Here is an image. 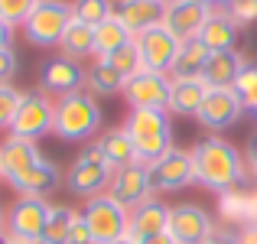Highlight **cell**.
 Returning <instances> with one entry per match:
<instances>
[{
    "mask_svg": "<svg viewBox=\"0 0 257 244\" xmlns=\"http://www.w3.org/2000/svg\"><path fill=\"white\" fill-rule=\"evenodd\" d=\"M192 163H195V182L215 195L238 192L247 182L244 153L218 134H212V137L199 140L192 147Z\"/></svg>",
    "mask_w": 257,
    "mask_h": 244,
    "instance_id": "obj_1",
    "label": "cell"
},
{
    "mask_svg": "<svg viewBox=\"0 0 257 244\" xmlns=\"http://www.w3.org/2000/svg\"><path fill=\"white\" fill-rule=\"evenodd\" d=\"M101 104L91 91H72L65 98H56V117H52V137L65 140V144H85V140L98 137L101 131Z\"/></svg>",
    "mask_w": 257,
    "mask_h": 244,
    "instance_id": "obj_2",
    "label": "cell"
},
{
    "mask_svg": "<svg viewBox=\"0 0 257 244\" xmlns=\"http://www.w3.org/2000/svg\"><path fill=\"white\" fill-rule=\"evenodd\" d=\"M124 131L134 144L140 163H157L163 153L173 150V114L170 111H150V107H131L124 120Z\"/></svg>",
    "mask_w": 257,
    "mask_h": 244,
    "instance_id": "obj_3",
    "label": "cell"
},
{
    "mask_svg": "<svg viewBox=\"0 0 257 244\" xmlns=\"http://www.w3.org/2000/svg\"><path fill=\"white\" fill-rule=\"evenodd\" d=\"M111 176H114V166L104 160L101 147L91 140V144H85V150L78 153L75 163L69 166V173H65V189L78 199H91V195L107 192Z\"/></svg>",
    "mask_w": 257,
    "mask_h": 244,
    "instance_id": "obj_4",
    "label": "cell"
},
{
    "mask_svg": "<svg viewBox=\"0 0 257 244\" xmlns=\"http://www.w3.org/2000/svg\"><path fill=\"white\" fill-rule=\"evenodd\" d=\"M82 215H85L88 228H91V234H94V244H107V241L127 238V228H131V212H127L120 202H114L107 192L85 199Z\"/></svg>",
    "mask_w": 257,
    "mask_h": 244,
    "instance_id": "obj_5",
    "label": "cell"
},
{
    "mask_svg": "<svg viewBox=\"0 0 257 244\" xmlns=\"http://www.w3.org/2000/svg\"><path fill=\"white\" fill-rule=\"evenodd\" d=\"M52 117H56V101L46 91L33 88V91H23V101H20V111L10 124V137L20 140H43L52 134Z\"/></svg>",
    "mask_w": 257,
    "mask_h": 244,
    "instance_id": "obj_6",
    "label": "cell"
},
{
    "mask_svg": "<svg viewBox=\"0 0 257 244\" xmlns=\"http://www.w3.org/2000/svg\"><path fill=\"white\" fill-rule=\"evenodd\" d=\"M72 17H75V10H72L69 0H39V7L33 10V17L23 26V36L33 46H43V49L46 46H59Z\"/></svg>",
    "mask_w": 257,
    "mask_h": 244,
    "instance_id": "obj_7",
    "label": "cell"
},
{
    "mask_svg": "<svg viewBox=\"0 0 257 244\" xmlns=\"http://www.w3.org/2000/svg\"><path fill=\"white\" fill-rule=\"evenodd\" d=\"M49 202L43 195H20L10 208H7V225L4 234L13 241H26V244H39L43 238L46 218H49Z\"/></svg>",
    "mask_w": 257,
    "mask_h": 244,
    "instance_id": "obj_8",
    "label": "cell"
},
{
    "mask_svg": "<svg viewBox=\"0 0 257 244\" xmlns=\"http://www.w3.org/2000/svg\"><path fill=\"white\" fill-rule=\"evenodd\" d=\"M124 101L127 107H150V111H170V94H173V78L160 72L140 69L137 75L124 81Z\"/></svg>",
    "mask_w": 257,
    "mask_h": 244,
    "instance_id": "obj_9",
    "label": "cell"
},
{
    "mask_svg": "<svg viewBox=\"0 0 257 244\" xmlns=\"http://www.w3.org/2000/svg\"><path fill=\"white\" fill-rule=\"evenodd\" d=\"M134 43H137V52H140V65H144L147 72H160V75H170L176 56H179V49H182V43L163 23L150 26L147 33H140Z\"/></svg>",
    "mask_w": 257,
    "mask_h": 244,
    "instance_id": "obj_10",
    "label": "cell"
},
{
    "mask_svg": "<svg viewBox=\"0 0 257 244\" xmlns=\"http://www.w3.org/2000/svg\"><path fill=\"white\" fill-rule=\"evenodd\" d=\"M107 195L114 202L134 212L137 205H144L147 199H153V186H150V166L147 163H127V166L114 169L111 176V186H107Z\"/></svg>",
    "mask_w": 257,
    "mask_h": 244,
    "instance_id": "obj_11",
    "label": "cell"
},
{
    "mask_svg": "<svg viewBox=\"0 0 257 244\" xmlns=\"http://www.w3.org/2000/svg\"><path fill=\"white\" fill-rule=\"evenodd\" d=\"M195 182V163L192 150H179L173 147L170 153H163L157 163H150V186L153 192H179V189Z\"/></svg>",
    "mask_w": 257,
    "mask_h": 244,
    "instance_id": "obj_12",
    "label": "cell"
},
{
    "mask_svg": "<svg viewBox=\"0 0 257 244\" xmlns=\"http://www.w3.org/2000/svg\"><path fill=\"white\" fill-rule=\"evenodd\" d=\"M244 111L247 107H244V101L234 94V88H212V91L205 94V101H202L195 120H199L205 131L221 134V131H228V127L238 124Z\"/></svg>",
    "mask_w": 257,
    "mask_h": 244,
    "instance_id": "obj_13",
    "label": "cell"
},
{
    "mask_svg": "<svg viewBox=\"0 0 257 244\" xmlns=\"http://www.w3.org/2000/svg\"><path fill=\"white\" fill-rule=\"evenodd\" d=\"M208 13H212V7H205L202 0H166L160 23H163L179 43H189V39H199Z\"/></svg>",
    "mask_w": 257,
    "mask_h": 244,
    "instance_id": "obj_14",
    "label": "cell"
},
{
    "mask_svg": "<svg viewBox=\"0 0 257 244\" xmlns=\"http://www.w3.org/2000/svg\"><path fill=\"white\" fill-rule=\"evenodd\" d=\"M85 88V69L82 62H72L65 56H49L39 69V91H46L49 98H65L72 91Z\"/></svg>",
    "mask_w": 257,
    "mask_h": 244,
    "instance_id": "obj_15",
    "label": "cell"
},
{
    "mask_svg": "<svg viewBox=\"0 0 257 244\" xmlns=\"http://www.w3.org/2000/svg\"><path fill=\"white\" fill-rule=\"evenodd\" d=\"M215 231V218L195 202H182L170 208V234L176 244H202Z\"/></svg>",
    "mask_w": 257,
    "mask_h": 244,
    "instance_id": "obj_16",
    "label": "cell"
},
{
    "mask_svg": "<svg viewBox=\"0 0 257 244\" xmlns=\"http://www.w3.org/2000/svg\"><path fill=\"white\" fill-rule=\"evenodd\" d=\"M170 231V205L160 202L157 195L147 199L144 205H137L131 212V228H127V238L134 244H144L157 234H166Z\"/></svg>",
    "mask_w": 257,
    "mask_h": 244,
    "instance_id": "obj_17",
    "label": "cell"
},
{
    "mask_svg": "<svg viewBox=\"0 0 257 244\" xmlns=\"http://www.w3.org/2000/svg\"><path fill=\"white\" fill-rule=\"evenodd\" d=\"M39 160H43V150H39L36 140L7 137L4 144H0V176H4V182L20 179V176Z\"/></svg>",
    "mask_w": 257,
    "mask_h": 244,
    "instance_id": "obj_18",
    "label": "cell"
},
{
    "mask_svg": "<svg viewBox=\"0 0 257 244\" xmlns=\"http://www.w3.org/2000/svg\"><path fill=\"white\" fill-rule=\"evenodd\" d=\"M114 17L127 26L134 39L147 33L150 26H160L163 20V4L160 0H114Z\"/></svg>",
    "mask_w": 257,
    "mask_h": 244,
    "instance_id": "obj_19",
    "label": "cell"
},
{
    "mask_svg": "<svg viewBox=\"0 0 257 244\" xmlns=\"http://www.w3.org/2000/svg\"><path fill=\"white\" fill-rule=\"evenodd\" d=\"M62 182V176H59V166L52 160H39V163H33L30 169H26L20 179H13L10 186L17 189L20 195H43L46 199V192H56V186Z\"/></svg>",
    "mask_w": 257,
    "mask_h": 244,
    "instance_id": "obj_20",
    "label": "cell"
},
{
    "mask_svg": "<svg viewBox=\"0 0 257 244\" xmlns=\"http://www.w3.org/2000/svg\"><path fill=\"white\" fill-rule=\"evenodd\" d=\"M238 30L241 26L234 23L231 17H228L221 7H215L212 13H208L205 26H202L199 39L208 46L212 52H225V49H234V43H238Z\"/></svg>",
    "mask_w": 257,
    "mask_h": 244,
    "instance_id": "obj_21",
    "label": "cell"
},
{
    "mask_svg": "<svg viewBox=\"0 0 257 244\" xmlns=\"http://www.w3.org/2000/svg\"><path fill=\"white\" fill-rule=\"evenodd\" d=\"M244 62H247V59L241 56L238 49L212 52V56H208L205 72H202V81H205L208 88H231L234 78H238V72L244 69Z\"/></svg>",
    "mask_w": 257,
    "mask_h": 244,
    "instance_id": "obj_22",
    "label": "cell"
},
{
    "mask_svg": "<svg viewBox=\"0 0 257 244\" xmlns=\"http://www.w3.org/2000/svg\"><path fill=\"white\" fill-rule=\"evenodd\" d=\"M59 56L72 59V62H85V59L94 56V26L82 23V20L72 17V23L65 26L62 39H59Z\"/></svg>",
    "mask_w": 257,
    "mask_h": 244,
    "instance_id": "obj_23",
    "label": "cell"
},
{
    "mask_svg": "<svg viewBox=\"0 0 257 244\" xmlns=\"http://www.w3.org/2000/svg\"><path fill=\"white\" fill-rule=\"evenodd\" d=\"M212 91V88L205 85L202 78H176L173 81V94H170V114H199L202 101H205V94Z\"/></svg>",
    "mask_w": 257,
    "mask_h": 244,
    "instance_id": "obj_24",
    "label": "cell"
},
{
    "mask_svg": "<svg viewBox=\"0 0 257 244\" xmlns=\"http://www.w3.org/2000/svg\"><path fill=\"white\" fill-rule=\"evenodd\" d=\"M208 56H212V49H208L202 39H189V43H182L179 56H176L173 69H170V78H202V72H205L208 65Z\"/></svg>",
    "mask_w": 257,
    "mask_h": 244,
    "instance_id": "obj_25",
    "label": "cell"
},
{
    "mask_svg": "<svg viewBox=\"0 0 257 244\" xmlns=\"http://www.w3.org/2000/svg\"><path fill=\"white\" fill-rule=\"evenodd\" d=\"M124 75L104 59H94L85 69V91H91L94 98H107V94H120L124 91Z\"/></svg>",
    "mask_w": 257,
    "mask_h": 244,
    "instance_id": "obj_26",
    "label": "cell"
},
{
    "mask_svg": "<svg viewBox=\"0 0 257 244\" xmlns=\"http://www.w3.org/2000/svg\"><path fill=\"white\" fill-rule=\"evenodd\" d=\"M127 43H134V36L127 33V26L117 17H107L101 26H94V59H107L111 52H117Z\"/></svg>",
    "mask_w": 257,
    "mask_h": 244,
    "instance_id": "obj_27",
    "label": "cell"
},
{
    "mask_svg": "<svg viewBox=\"0 0 257 244\" xmlns=\"http://www.w3.org/2000/svg\"><path fill=\"white\" fill-rule=\"evenodd\" d=\"M94 144L101 147V153H104V160L111 163L114 169L127 166V163H137V153H134V144L131 137H127L124 127H117V131H104Z\"/></svg>",
    "mask_w": 257,
    "mask_h": 244,
    "instance_id": "obj_28",
    "label": "cell"
},
{
    "mask_svg": "<svg viewBox=\"0 0 257 244\" xmlns=\"http://www.w3.org/2000/svg\"><path fill=\"white\" fill-rule=\"evenodd\" d=\"M72 221H75V208H69V205H52L39 244H69Z\"/></svg>",
    "mask_w": 257,
    "mask_h": 244,
    "instance_id": "obj_29",
    "label": "cell"
},
{
    "mask_svg": "<svg viewBox=\"0 0 257 244\" xmlns=\"http://www.w3.org/2000/svg\"><path fill=\"white\" fill-rule=\"evenodd\" d=\"M72 10H75V20L88 26H101L107 17H114V0H75Z\"/></svg>",
    "mask_w": 257,
    "mask_h": 244,
    "instance_id": "obj_30",
    "label": "cell"
},
{
    "mask_svg": "<svg viewBox=\"0 0 257 244\" xmlns=\"http://www.w3.org/2000/svg\"><path fill=\"white\" fill-rule=\"evenodd\" d=\"M39 7V0H0V23L7 26H26V20L33 17V10Z\"/></svg>",
    "mask_w": 257,
    "mask_h": 244,
    "instance_id": "obj_31",
    "label": "cell"
},
{
    "mask_svg": "<svg viewBox=\"0 0 257 244\" xmlns=\"http://www.w3.org/2000/svg\"><path fill=\"white\" fill-rule=\"evenodd\" d=\"M234 94L244 101V107H254L257 104V62H244V69L238 72L234 78Z\"/></svg>",
    "mask_w": 257,
    "mask_h": 244,
    "instance_id": "obj_32",
    "label": "cell"
},
{
    "mask_svg": "<svg viewBox=\"0 0 257 244\" xmlns=\"http://www.w3.org/2000/svg\"><path fill=\"white\" fill-rule=\"evenodd\" d=\"M104 62H111L114 69L120 72L124 78H131V75H137L144 65H140V52H137V43H127V46H120L117 52H111V56L104 59Z\"/></svg>",
    "mask_w": 257,
    "mask_h": 244,
    "instance_id": "obj_33",
    "label": "cell"
},
{
    "mask_svg": "<svg viewBox=\"0 0 257 244\" xmlns=\"http://www.w3.org/2000/svg\"><path fill=\"white\" fill-rule=\"evenodd\" d=\"M20 101H23V91L13 88V81L10 85H0V131H10L13 117L20 111Z\"/></svg>",
    "mask_w": 257,
    "mask_h": 244,
    "instance_id": "obj_34",
    "label": "cell"
},
{
    "mask_svg": "<svg viewBox=\"0 0 257 244\" xmlns=\"http://www.w3.org/2000/svg\"><path fill=\"white\" fill-rule=\"evenodd\" d=\"M221 10H225L238 26H251V23H257V0H228Z\"/></svg>",
    "mask_w": 257,
    "mask_h": 244,
    "instance_id": "obj_35",
    "label": "cell"
},
{
    "mask_svg": "<svg viewBox=\"0 0 257 244\" xmlns=\"http://www.w3.org/2000/svg\"><path fill=\"white\" fill-rule=\"evenodd\" d=\"M20 69V59H17V49H0V85H10V78L17 75Z\"/></svg>",
    "mask_w": 257,
    "mask_h": 244,
    "instance_id": "obj_36",
    "label": "cell"
},
{
    "mask_svg": "<svg viewBox=\"0 0 257 244\" xmlns=\"http://www.w3.org/2000/svg\"><path fill=\"white\" fill-rule=\"evenodd\" d=\"M69 244H94V234H91V228H88L82 212H75V221H72V231H69Z\"/></svg>",
    "mask_w": 257,
    "mask_h": 244,
    "instance_id": "obj_37",
    "label": "cell"
},
{
    "mask_svg": "<svg viewBox=\"0 0 257 244\" xmlns=\"http://www.w3.org/2000/svg\"><path fill=\"white\" fill-rule=\"evenodd\" d=\"M244 163H247V173H251V176H254V182H257V134H251V137H247Z\"/></svg>",
    "mask_w": 257,
    "mask_h": 244,
    "instance_id": "obj_38",
    "label": "cell"
},
{
    "mask_svg": "<svg viewBox=\"0 0 257 244\" xmlns=\"http://www.w3.org/2000/svg\"><path fill=\"white\" fill-rule=\"evenodd\" d=\"M234 244H257V221L241 225L238 231H234Z\"/></svg>",
    "mask_w": 257,
    "mask_h": 244,
    "instance_id": "obj_39",
    "label": "cell"
},
{
    "mask_svg": "<svg viewBox=\"0 0 257 244\" xmlns=\"http://www.w3.org/2000/svg\"><path fill=\"white\" fill-rule=\"evenodd\" d=\"M202 244H234V234H231V231H221V228H215V231L208 234Z\"/></svg>",
    "mask_w": 257,
    "mask_h": 244,
    "instance_id": "obj_40",
    "label": "cell"
},
{
    "mask_svg": "<svg viewBox=\"0 0 257 244\" xmlns=\"http://www.w3.org/2000/svg\"><path fill=\"white\" fill-rule=\"evenodd\" d=\"M13 46V26L0 23V49H10Z\"/></svg>",
    "mask_w": 257,
    "mask_h": 244,
    "instance_id": "obj_41",
    "label": "cell"
},
{
    "mask_svg": "<svg viewBox=\"0 0 257 244\" xmlns=\"http://www.w3.org/2000/svg\"><path fill=\"white\" fill-rule=\"evenodd\" d=\"M144 244H176V238L166 231V234H157V238H150V241H144Z\"/></svg>",
    "mask_w": 257,
    "mask_h": 244,
    "instance_id": "obj_42",
    "label": "cell"
},
{
    "mask_svg": "<svg viewBox=\"0 0 257 244\" xmlns=\"http://www.w3.org/2000/svg\"><path fill=\"white\" fill-rule=\"evenodd\" d=\"M0 244H26V241H13V238H7V234H0Z\"/></svg>",
    "mask_w": 257,
    "mask_h": 244,
    "instance_id": "obj_43",
    "label": "cell"
},
{
    "mask_svg": "<svg viewBox=\"0 0 257 244\" xmlns=\"http://www.w3.org/2000/svg\"><path fill=\"white\" fill-rule=\"evenodd\" d=\"M4 225H7V212L0 208V234H4Z\"/></svg>",
    "mask_w": 257,
    "mask_h": 244,
    "instance_id": "obj_44",
    "label": "cell"
},
{
    "mask_svg": "<svg viewBox=\"0 0 257 244\" xmlns=\"http://www.w3.org/2000/svg\"><path fill=\"white\" fill-rule=\"evenodd\" d=\"M202 4H205V7H212V10H215V7H221V0H202Z\"/></svg>",
    "mask_w": 257,
    "mask_h": 244,
    "instance_id": "obj_45",
    "label": "cell"
},
{
    "mask_svg": "<svg viewBox=\"0 0 257 244\" xmlns=\"http://www.w3.org/2000/svg\"><path fill=\"white\" fill-rule=\"evenodd\" d=\"M107 244H134L131 238H117V241H107Z\"/></svg>",
    "mask_w": 257,
    "mask_h": 244,
    "instance_id": "obj_46",
    "label": "cell"
},
{
    "mask_svg": "<svg viewBox=\"0 0 257 244\" xmlns=\"http://www.w3.org/2000/svg\"><path fill=\"white\" fill-rule=\"evenodd\" d=\"M251 111H254V117H257V104H254V107H251Z\"/></svg>",
    "mask_w": 257,
    "mask_h": 244,
    "instance_id": "obj_47",
    "label": "cell"
},
{
    "mask_svg": "<svg viewBox=\"0 0 257 244\" xmlns=\"http://www.w3.org/2000/svg\"><path fill=\"white\" fill-rule=\"evenodd\" d=\"M225 4H228V0H221V7H225Z\"/></svg>",
    "mask_w": 257,
    "mask_h": 244,
    "instance_id": "obj_48",
    "label": "cell"
},
{
    "mask_svg": "<svg viewBox=\"0 0 257 244\" xmlns=\"http://www.w3.org/2000/svg\"><path fill=\"white\" fill-rule=\"evenodd\" d=\"M160 4H166V0H160Z\"/></svg>",
    "mask_w": 257,
    "mask_h": 244,
    "instance_id": "obj_49",
    "label": "cell"
},
{
    "mask_svg": "<svg viewBox=\"0 0 257 244\" xmlns=\"http://www.w3.org/2000/svg\"><path fill=\"white\" fill-rule=\"evenodd\" d=\"M0 179H4V176H0Z\"/></svg>",
    "mask_w": 257,
    "mask_h": 244,
    "instance_id": "obj_50",
    "label": "cell"
}]
</instances>
